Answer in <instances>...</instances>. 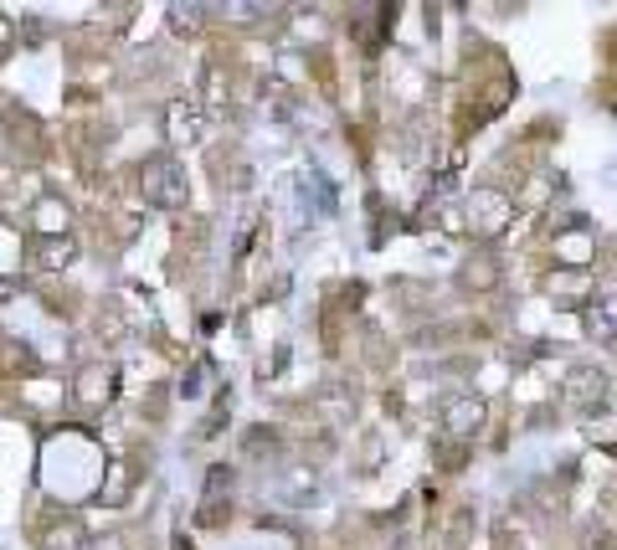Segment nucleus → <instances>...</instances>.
<instances>
[{"mask_svg":"<svg viewBox=\"0 0 617 550\" xmlns=\"http://www.w3.org/2000/svg\"><path fill=\"white\" fill-rule=\"evenodd\" d=\"M602 386H607L602 371H576V376H571V401H576V407H592V401L607 396Z\"/></svg>","mask_w":617,"mask_h":550,"instance_id":"1","label":"nucleus"},{"mask_svg":"<svg viewBox=\"0 0 617 550\" xmlns=\"http://www.w3.org/2000/svg\"><path fill=\"white\" fill-rule=\"evenodd\" d=\"M479 417H484V407H479V401H458V407L448 412L453 432H474V427H479Z\"/></svg>","mask_w":617,"mask_h":550,"instance_id":"2","label":"nucleus"}]
</instances>
